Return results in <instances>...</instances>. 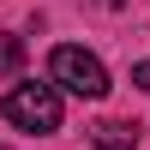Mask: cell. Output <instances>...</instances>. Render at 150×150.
Masks as SVG:
<instances>
[{
    "instance_id": "cell-1",
    "label": "cell",
    "mask_w": 150,
    "mask_h": 150,
    "mask_svg": "<svg viewBox=\"0 0 150 150\" xmlns=\"http://www.w3.org/2000/svg\"><path fill=\"white\" fill-rule=\"evenodd\" d=\"M48 84H54L60 96H78V102H102L108 96V66L90 54V48L60 42L54 54H48Z\"/></svg>"
},
{
    "instance_id": "cell-2",
    "label": "cell",
    "mask_w": 150,
    "mask_h": 150,
    "mask_svg": "<svg viewBox=\"0 0 150 150\" xmlns=\"http://www.w3.org/2000/svg\"><path fill=\"white\" fill-rule=\"evenodd\" d=\"M6 120L18 132H54L60 126V90L54 84H12L6 90Z\"/></svg>"
},
{
    "instance_id": "cell-3",
    "label": "cell",
    "mask_w": 150,
    "mask_h": 150,
    "mask_svg": "<svg viewBox=\"0 0 150 150\" xmlns=\"http://www.w3.org/2000/svg\"><path fill=\"white\" fill-rule=\"evenodd\" d=\"M96 150H138V126L132 120H102L96 126Z\"/></svg>"
},
{
    "instance_id": "cell-4",
    "label": "cell",
    "mask_w": 150,
    "mask_h": 150,
    "mask_svg": "<svg viewBox=\"0 0 150 150\" xmlns=\"http://www.w3.org/2000/svg\"><path fill=\"white\" fill-rule=\"evenodd\" d=\"M24 66V42L18 36H0V72H18Z\"/></svg>"
},
{
    "instance_id": "cell-5",
    "label": "cell",
    "mask_w": 150,
    "mask_h": 150,
    "mask_svg": "<svg viewBox=\"0 0 150 150\" xmlns=\"http://www.w3.org/2000/svg\"><path fill=\"white\" fill-rule=\"evenodd\" d=\"M132 84H138V90H150V60H138V66H132Z\"/></svg>"
},
{
    "instance_id": "cell-6",
    "label": "cell",
    "mask_w": 150,
    "mask_h": 150,
    "mask_svg": "<svg viewBox=\"0 0 150 150\" xmlns=\"http://www.w3.org/2000/svg\"><path fill=\"white\" fill-rule=\"evenodd\" d=\"M96 6H126V0H96Z\"/></svg>"
}]
</instances>
